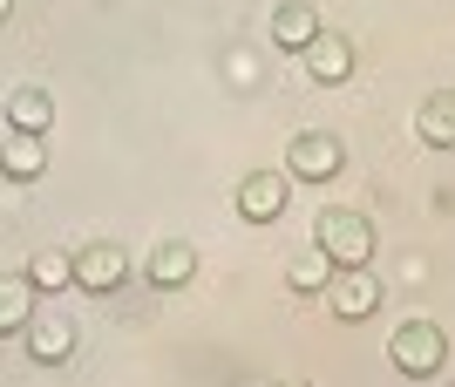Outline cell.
<instances>
[{"mask_svg":"<svg viewBox=\"0 0 455 387\" xmlns=\"http://www.w3.org/2000/svg\"><path fill=\"white\" fill-rule=\"evenodd\" d=\"M313 35H326L320 7H306V0H285V7H272V41H279V48H306Z\"/></svg>","mask_w":455,"mask_h":387,"instance_id":"obj_9","label":"cell"},{"mask_svg":"<svg viewBox=\"0 0 455 387\" xmlns=\"http://www.w3.org/2000/svg\"><path fill=\"white\" fill-rule=\"evenodd\" d=\"M7 14H14V0H0V20H7Z\"/></svg>","mask_w":455,"mask_h":387,"instance_id":"obj_17","label":"cell"},{"mask_svg":"<svg viewBox=\"0 0 455 387\" xmlns=\"http://www.w3.org/2000/svg\"><path fill=\"white\" fill-rule=\"evenodd\" d=\"M0 170L14 177V184H35V177L48 170V136L7 130V136H0Z\"/></svg>","mask_w":455,"mask_h":387,"instance_id":"obj_7","label":"cell"},{"mask_svg":"<svg viewBox=\"0 0 455 387\" xmlns=\"http://www.w3.org/2000/svg\"><path fill=\"white\" fill-rule=\"evenodd\" d=\"M387 360H395L401 374H435L442 360H449V333L435 327V320H408V327H395L387 333Z\"/></svg>","mask_w":455,"mask_h":387,"instance_id":"obj_1","label":"cell"},{"mask_svg":"<svg viewBox=\"0 0 455 387\" xmlns=\"http://www.w3.org/2000/svg\"><path fill=\"white\" fill-rule=\"evenodd\" d=\"M28 353H35L41 367L68 360V353H76V327H68V320H28Z\"/></svg>","mask_w":455,"mask_h":387,"instance_id":"obj_12","label":"cell"},{"mask_svg":"<svg viewBox=\"0 0 455 387\" xmlns=\"http://www.w3.org/2000/svg\"><path fill=\"white\" fill-rule=\"evenodd\" d=\"M326 306L340 312V320H367V312L380 306V279H374L367 265L333 272V279H326Z\"/></svg>","mask_w":455,"mask_h":387,"instance_id":"obj_4","label":"cell"},{"mask_svg":"<svg viewBox=\"0 0 455 387\" xmlns=\"http://www.w3.org/2000/svg\"><path fill=\"white\" fill-rule=\"evenodd\" d=\"M326 279H333V258L313 245V252H299L292 265H285V286L299 292V299H313V292H326Z\"/></svg>","mask_w":455,"mask_h":387,"instance_id":"obj_15","label":"cell"},{"mask_svg":"<svg viewBox=\"0 0 455 387\" xmlns=\"http://www.w3.org/2000/svg\"><path fill=\"white\" fill-rule=\"evenodd\" d=\"M313 245L333 258V272L367 265V258H374V225H367L361 211H326V217H320V232H313Z\"/></svg>","mask_w":455,"mask_h":387,"instance_id":"obj_2","label":"cell"},{"mask_svg":"<svg viewBox=\"0 0 455 387\" xmlns=\"http://www.w3.org/2000/svg\"><path fill=\"white\" fill-rule=\"evenodd\" d=\"M299 55H306V68H313V82H347L354 75V41L347 35H313Z\"/></svg>","mask_w":455,"mask_h":387,"instance_id":"obj_8","label":"cell"},{"mask_svg":"<svg viewBox=\"0 0 455 387\" xmlns=\"http://www.w3.org/2000/svg\"><path fill=\"white\" fill-rule=\"evenodd\" d=\"M28 279H35V292L76 286V252H35V258H28Z\"/></svg>","mask_w":455,"mask_h":387,"instance_id":"obj_16","label":"cell"},{"mask_svg":"<svg viewBox=\"0 0 455 387\" xmlns=\"http://www.w3.org/2000/svg\"><path fill=\"white\" fill-rule=\"evenodd\" d=\"M48 122H55V102L41 96V89H14V102H7V130L48 136Z\"/></svg>","mask_w":455,"mask_h":387,"instance_id":"obj_14","label":"cell"},{"mask_svg":"<svg viewBox=\"0 0 455 387\" xmlns=\"http://www.w3.org/2000/svg\"><path fill=\"white\" fill-rule=\"evenodd\" d=\"M415 136L428 143V150H455V89H442V96H428V102H421Z\"/></svg>","mask_w":455,"mask_h":387,"instance_id":"obj_10","label":"cell"},{"mask_svg":"<svg viewBox=\"0 0 455 387\" xmlns=\"http://www.w3.org/2000/svg\"><path fill=\"white\" fill-rule=\"evenodd\" d=\"M340 163H347V150H340V136H326V130H299L292 150H285V177H306V184L340 177Z\"/></svg>","mask_w":455,"mask_h":387,"instance_id":"obj_3","label":"cell"},{"mask_svg":"<svg viewBox=\"0 0 455 387\" xmlns=\"http://www.w3.org/2000/svg\"><path fill=\"white\" fill-rule=\"evenodd\" d=\"M190 272H197V252H190L184 238H171V245H156V252H150V286L156 292L190 286Z\"/></svg>","mask_w":455,"mask_h":387,"instance_id":"obj_11","label":"cell"},{"mask_svg":"<svg viewBox=\"0 0 455 387\" xmlns=\"http://www.w3.org/2000/svg\"><path fill=\"white\" fill-rule=\"evenodd\" d=\"M279 387H306V381H279Z\"/></svg>","mask_w":455,"mask_h":387,"instance_id":"obj_18","label":"cell"},{"mask_svg":"<svg viewBox=\"0 0 455 387\" xmlns=\"http://www.w3.org/2000/svg\"><path fill=\"white\" fill-rule=\"evenodd\" d=\"M123 272H130V258H123V245H109V238H95V245L76 252V286H89V292H116Z\"/></svg>","mask_w":455,"mask_h":387,"instance_id":"obj_6","label":"cell"},{"mask_svg":"<svg viewBox=\"0 0 455 387\" xmlns=\"http://www.w3.org/2000/svg\"><path fill=\"white\" fill-rule=\"evenodd\" d=\"M28 320H35V279H28V272H0V333H20L28 327Z\"/></svg>","mask_w":455,"mask_h":387,"instance_id":"obj_13","label":"cell"},{"mask_svg":"<svg viewBox=\"0 0 455 387\" xmlns=\"http://www.w3.org/2000/svg\"><path fill=\"white\" fill-rule=\"evenodd\" d=\"M285 191H292L285 170H251L245 184H238V211H245L251 225H272V217L285 211Z\"/></svg>","mask_w":455,"mask_h":387,"instance_id":"obj_5","label":"cell"}]
</instances>
